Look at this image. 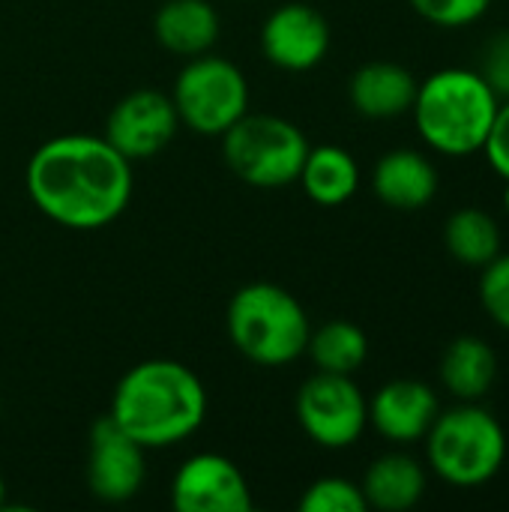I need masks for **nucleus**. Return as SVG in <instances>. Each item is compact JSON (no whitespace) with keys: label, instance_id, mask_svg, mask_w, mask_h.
<instances>
[{"label":"nucleus","instance_id":"1","mask_svg":"<svg viewBox=\"0 0 509 512\" xmlns=\"http://www.w3.org/2000/svg\"><path fill=\"white\" fill-rule=\"evenodd\" d=\"M27 195L42 216L69 231L111 225L132 198V162L105 135H57L36 147L24 171Z\"/></svg>","mask_w":509,"mask_h":512},{"label":"nucleus","instance_id":"2","mask_svg":"<svg viewBox=\"0 0 509 512\" xmlns=\"http://www.w3.org/2000/svg\"><path fill=\"white\" fill-rule=\"evenodd\" d=\"M108 417L144 450H165L204 426L207 390L177 360H144L117 381Z\"/></svg>","mask_w":509,"mask_h":512},{"label":"nucleus","instance_id":"3","mask_svg":"<svg viewBox=\"0 0 509 512\" xmlns=\"http://www.w3.org/2000/svg\"><path fill=\"white\" fill-rule=\"evenodd\" d=\"M501 99L474 69H441L417 87L411 105L420 138L447 156H471L483 150Z\"/></svg>","mask_w":509,"mask_h":512},{"label":"nucleus","instance_id":"4","mask_svg":"<svg viewBox=\"0 0 509 512\" xmlns=\"http://www.w3.org/2000/svg\"><path fill=\"white\" fill-rule=\"evenodd\" d=\"M309 315L300 300L273 282H249L228 303V339L258 366H288L306 354Z\"/></svg>","mask_w":509,"mask_h":512},{"label":"nucleus","instance_id":"5","mask_svg":"<svg viewBox=\"0 0 509 512\" xmlns=\"http://www.w3.org/2000/svg\"><path fill=\"white\" fill-rule=\"evenodd\" d=\"M426 456L444 483L474 489L498 477L504 468L507 435L486 408L465 402L435 417L426 432Z\"/></svg>","mask_w":509,"mask_h":512},{"label":"nucleus","instance_id":"6","mask_svg":"<svg viewBox=\"0 0 509 512\" xmlns=\"http://www.w3.org/2000/svg\"><path fill=\"white\" fill-rule=\"evenodd\" d=\"M225 165L237 180L255 189H282L297 183L309 141L285 117L243 114L222 135Z\"/></svg>","mask_w":509,"mask_h":512},{"label":"nucleus","instance_id":"7","mask_svg":"<svg viewBox=\"0 0 509 512\" xmlns=\"http://www.w3.org/2000/svg\"><path fill=\"white\" fill-rule=\"evenodd\" d=\"M171 102L180 126L207 138H222L249 114V81L237 63L207 51L183 63L174 78Z\"/></svg>","mask_w":509,"mask_h":512},{"label":"nucleus","instance_id":"8","mask_svg":"<svg viewBox=\"0 0 509 512\" xmlns=\"http://www.w3.org/2000/svg\"><path fill=\"white\" fill-rule=\"evenodd\" d=\"M294 408L300 429L324 450L354 447L369 426V399L351 375L315 372L297 390Z\"/></svg>","mask_w":509,"mask_h":512},{"label":"nucleus","instance_id":"9","mask_svg":"<svg viewBox=\"0 0 509 512\" xmlns=\"http://www.w3.org/2000/svg\"><path fill=\"white\" fill-rule=\"evenodd\" d=\"M180 117L168 93L144 87L126 93L105 120V141L129 162L159 156L177 135Z\"/></svg>","mask_w":509,"mask_h":512},{"label":"nucleus","instance_id":"10","mask_svg":"<svg viewBox=\"0 0 509 512\" xmlns=\"http://www.w3.org/2000/svg\"><path fill=\"white\" fill-rule=\"evenodd\" d=\"M144 447L129 438L108 414L99 417L87 441V486L105 504L132 501L147 480Z\"/></svg>","mask_w":509,"mask_h":512},{"label":"nucleus","instance_id":"11","mask_svg":"<svg viewBox=\"0 0 509 512\" xmlns=\"http://www.w3.org/2000/svg\"><path fill=\"white\" fill-rule=\"evenodd\" d=\"M171 504L177 512H252L246 474L219 453L189 456L171 480Z\"/></svg>","mask_w":509,"mask_h":512},{"label":"nucleus","instance_id":"12","mask_svg":"<svg viewBox=\"0 0 509 512\" xmlns=\"http://www.w3.org/2000/svg\"><path fill=\"white\" fill-rule=\"evenodd\" d=\"M330 51V24L309 3L276 6L261 27V54L285 72H309Z\"/></svg>","mask_w":509,"mask_h":512},{"label":"nucleus","instance_id":"13","mask_svg":"<svg viewBox=\"0 0 509 512\" xmlns=\"http://www.w3.org/2000/svg\"><path fill=\"white\" fill-rule=\"evenodd\" d=\"M438 414L441 405L435 390L414 378H396L384 384L369 402V423L393 444L423 441Z\"/></svg>","mask_w":509,"mask_h":512},{"label":"nucleus","instance_id":"14","mask_svg":"<svg viewBox=\"0 0 509 512\" xmlns=\"http://www.w3.org/2000/svg\"><path fill=\"white\" fill-rule=\"evenodd\" d=\"M417 78L390 60H372L351 75L348 96L357 114L369 120H390L408 114L417 99Z\"/></svg>","mask_w":509,"mask_h":512},{"label":"nucleus","instance_id":"15","mask_svg":"<svg viewBox=\"0 0 509 512\" xmlns=\"http://www.w3.org/2000/svg\"><path fill=\"white\" fill-rule=\"evenodd\" d=\"M372 189L393 210H420L438 195V171L417 150H390L375 165Z\"/></svg>","mask_w":509,"mask_h":512},{"label":"nucleus","instance_id":"16","mask_svg":"<svg viewBox=\"0 0 509 512\" xmlns=\"http://www.w3.org/2000/svg\"><path fill=\"white\" fill-rule=\"evenodd\" d=\"M219 27V12L210 0H165L153 18L159 45L186 60L213 51Z\"/></svg>","mask_w":509,"mask_h":512},{"label":"nucleus","instance_id":"17","mask_svg":"<svg viewBox=\"0 0 509 512\" xmlns=\"http://www.w3.org/2000/svg\"><path fill=\"white\" fill-rule=\"evenodd\" d=\"M369 507L381 512H405L426 495V471L405 453H387L375 459L360 483Z\"/></svg>","mask_w":509,"mask_h":512},{"label":"nucleus","instance_id":"18","mask_svg":"<svg viewBox=\"0 0 509 512\" xmlns=\"http://www.w3.org/2000/svg\"><path fill=\"white\" fill-rule=\"evenodd\" d=\"M297 183L318 207H339L360 189V165L339 144L309 147Z\"/></svg>","mask_w":509,"mask_h":512},{"label":"nucleus","instance_id":"19","mask_svg":"<svg viewBox=\"0 0 509 512\" xmlns=\"http://www.w3.org/2000/svg\"><path fill=\"white\" fill-rule=\"evenodd\" d=\"M498 378V354L480 336H459L441 357V384L462 402L483 399Z\"/></svg>","mask_w":509,"mask_h":512},{"label":"nucleus","instance_id":"20","mask_svg":"<svg viewBox=\"0 0 509 512\" xmlns=\"http://www.w3.org/2000/svg\"><path fill=\"white\" fill-rule=\"evenodd\" d=\"M306 354L318 372L354 375L369 357V339L354 321H327L309 333Z\"/></svg>","mask_w":509,"mask_h":512},{"label":"nucleus","instance_id":"21","mask_svg":"<svg viewBox=\"0 0 509 512\" xmlns=\"http://www.w3.org/2000/svg\"><path fill=\"white\" fill-rule=\"evenodd\" d=\"M447 252L468 267H486L492 258L501 255V228L498 222L477 207L456 210L444 228Z\"/></svg>","mask_w":509,"mask_h":512},{"label":"nucleus","instance_id":"22","mask_svg":"<svg viewBox=\"0 0 509 512\" xmlns=\"http://www.w3.org/2000/svg\"><path fill=\"white\" fill-rule=\"evenodd\" d=\"M369 504L363 498V489L345 477H321L315 480L303 498L300 512H366Z\"/></svg>","mask_w":509,"mask_h":512},{"label":"nucleus","instance_id":"23","mask_svg":"<svg viewBox=\"0 0 509 512\" xmlns=\"http://www.w3.org/2000/svg\"><path fill=\"white\" fill-rule=\"evenodd\" d=\"M411 9L438 27H468L480 21L492 0H408Z\"/></svg>","mask_w":509,"mask_h":512},{"label":"nucleus","instance_id":"24","mask_svg":"<svg viewBox=\"0 0 509 512\" xmlns=\"http://www.w3.org/2000/svg\"><path fill=\"white\" fill-rule=\"evenodd\" d=\"M480 303L498 327L509 330V255H498L483 267Z\"/></svg>","mask_w":509,"mask_h":512},{"label":"nucleus","instance_id":"25","mask_svg":"<svg viewBox=\"0 0 509 512\" xmlns=\"http://www.w3.org/2000/svg\"><path fill=\"white\" fill-rule=\"evenodd\" d=\"M498 99H509V30L495 36L483 54V72H480Z\"/></svg>","mask_w":509,"mask_h":512},{"label":"nucleus","instance_id":"26","mask_svg":"<svg viewBox=\"0 0 509 512\" xmlns=\"http://www.w3.org/2000/svg\"><path fill=\"white\" fill-rule=\"evenodd\" d=\"M483 153H486L489 165L504 180H509V99L498 105V114H495V123L489 129L486 144H483Z\"/></svg>","mask_w":509,"mask_h":512},{"label":"nucleus","instance_id":"27","mask_svg":"<svg viewBox=\"0 0 509 512\" xmlns=\"http://www.w3.org/2000/svg\"><path fill=\"white\" fill-rule=\"evenodd\" d=\"M6 504V483H3V477H0V507Z\"/></svg>","mask_w":509,"mask_h":512},{"label":"nucleus","instance_id":"28","mask_svg":"<svg viewBox=\"0 0 509 512\" xmlns=\"http://www.w3.org/2000/svg\"><path fill=\"white\" fill-rule=\"evenodd\" d=\"M504 207H507V213H509V180H507V189H504Z\"/></svg>","mask_w":509,"mask_h":512}]
</instances>
